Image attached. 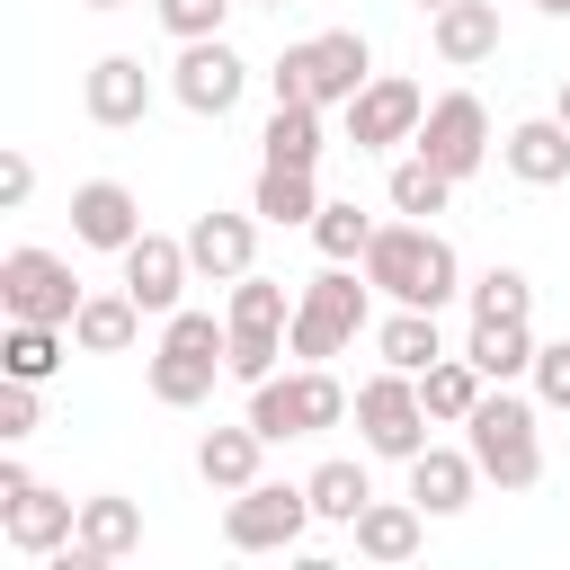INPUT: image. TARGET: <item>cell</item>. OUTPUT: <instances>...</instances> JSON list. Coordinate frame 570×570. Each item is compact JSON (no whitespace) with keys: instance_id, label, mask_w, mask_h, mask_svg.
I'll return each instance as SVG.
<instances>
[{"instance_id":"cell-24","label":"cell","mask_w":570,"mask_h":570,"mask_svg":"<svg viewBox=\"0 0 570 570\" xmlns=\"http://www.w3.org/2000/svg\"><path fill=\"white\" fill-rule=\"evenodd\" d=\"M258 454H267V436H258L249 419H240V428H205V436H196V481L232 499V490L258 481Z\"/></svg>"},{"instance_id":"cell-46","label":"cell","mask_w":570,"mask_h":570,"mask_svg":"<svg viewBox=\"0 0 570 570\" xmlns=\"http://www.w3.org/2000/svg\"><path fill=\"white\" fill-rule=\"evenodd\" d=\"M249 9H294V0H249Z\"/></svg>"},{"instance_id":"cell-5","label":"cell","mask_w":570,"mask_h":570,"mask_svg":"<svg viewBox=\"0 0 570 570\" xmlns=\"http://www.w3.org/2000/svg\"><path fill=\"white\" fill-rule=\"evenodd\" d=\"M356 401H347V383L330 374V365H294V374H267V383H249V428L267 436V445H285V436H321V428H338Z\"/></svg>"},{"instance_id":"cell-21","label":"cell","mask_w":570,"mask_h":570,"mask_svg":"<svg viewBox=\"0 0 570 570\" xmlns=\"http://www.w3.org/2000/svg\"><path fill=\"white\" fill-rule=\"evenodd\" d=\"M214 374H223V356H205V347H178V338H160V347L142 356V392H151L160 410H196V401L214 392Z\"/></svg>"},{"instance_id":"cell-44","label":"cell","mask_w":570,"mask_h":570,"mask_svg":"<svg viewBox=\"0 0 570 570\" xmlns=\"http://www.w3.org/2000/svg\"><path fill=\"white\" fill-rule=\"evenodd\" d=\"M534 9H543V18H570V0H534Z\"/></svg>"},{"instance_id":"cell-39","label":"cell","mask_w":570,"mask_h":570,"mask_svg":"<svg viewBox=\"0 0 570 570\" xmlns=\"http://www.w3.org/2000/svg\"><path fill=\"white\" fill-rule=\"evenodd\" d=\"M36 383H18V374H0V445H27L36 436Z\"/></svg>"},{"instance_id":"cell-45","label":"cell","mask_w":570,"mask_h":570,"mask_svg":"<svg viewBox=\"0 0 570 570\" xmlns=\"http://www.w3.org/2000/svg\"><path fill=\"white\" fill-rule=\"evenodd\" d=\"M80 9H134V0H80Z\"/></svg>"},{"instance_id":"cell-18","label":"cell","mask_w":570,"mask_h":570,"mask_svg":"<svg viewBox=\"0 0 570 570\" xmlns=\"http://www.w3.org/2000/svg\"><path fill=\"white\" fill-rule=\"evenodd\" d=\"M428 45H436V62H445V71H472V62H490V53L508 45V27H499V0H454V9H436V18H428Z\"/></svg>"},{"instance_id":"cell-17","label":"cell","mask_w":570,"mask_h":570,"mask_svg":"<svg viewBox=\"0 0 570 570\" xmlns=\"http://www.w3.org/2000/svg\"><path fill=\"white\" fill-rule=\"evenodd\" d=\"M187 258H196V276H214V285L249 276V267H258V214H196V223H187Z\"/></svg>"},{"instance_id":"cell-36","label":"cell","mask_w":570,"mask_h":570,"mask_svg":"<svg viewBox=\"0 0 570 570\" xmlns=\"http://www.w3.org/2000/svg\"><path fill=\"white\" fill-rule=\"evenodd\" d=\"M285 356H294V347H285V330H232V347H223V374H232V383H267Z\"/></svg>"},{"instance_id":"cell-6","label":"cell","mask_w":570,"mask_h":570,"mask_svg":"<svg viewBox=\"0 0 570 570\" xmlns=\"http://www.w3.org/2000/svg\"><path fill=\"white\" fill-rule=\"evenodd\" d=\"M428 401H419V374H401V365H383V374H365L356 383V436H365V454H383V463H410L419 445H428Z\"/></svg>"},{"instance_id":"cell-40","label":"cell","mask_w":570,"mask_h":570,"mask_svg":"<svg viewBox=\"0 0 570 570\" xmlns=\"http://www.w3.org/2000/svg\"><path fill=\"white\" fill-rule=\"evenodd\" d=\"M27 196H36V160H27V151H0V205L18 214Z\"/></svg>"},{"instance_id":"cell-2","label":"cell","mask_w":570,"mask_h":570,"mask_svg":"<svg viewBox=\"0 0 570 570\" xmlns=\"http://www.w3.org/2000/svg\"><path fill=\"white\" fill-rule=\"evenodd\" d=\"M365 330H374V285H365V267L330 258L312 285H294V321H285L294 365H330V356H347Z\"/></svg>"},{"instance_id":"cell-35","label":"cell","mask_w":570,"mask_h":570,"mask_svg":"<svg viewBox=\"0 0 570 570\" xmlns=\"http://www.w3.org/2000/svg\"><path fill=\"white\" fill-rule=\"evenodd\" d=\"M312 240H321V258H365V240H374V214H356V205H330L321 196V214H312Z\"/></svg>"},{"instance_id":"cell-26","label":"cell","mask_w":570,"mask_h":570,"mask_svg":"<svg viewBox=\"0 0 570 570\" xmlns=\"http://www.w3.org/2000/svg\"><path fill=\"white\" fill-rule=\"evenodd\" d=\"M62 356H71V330L62 321H9L0 330V374H18V383H53Z\"/></svg>"},{"instance_id":"cell-7","label":"cell","mask_w":570,"mask_h":570,"mask_svg":"<svg viewBox=\"0 0 570 570\" xmlns=\"http://www.w3.org/2000/svg\"><path fill=\"white\" fill-rule=\"evenodd\" d=\"M303 525H321L312 517V490L303 481H267V472L249 490H232V508H223V543L232 552H294Z\"/></svg>"},{"instance_id":"cell-8","label":"cell","mask_w":570,"mask_h":570,"mask_svg":"<svg viewBox=\"0 0 570 570\" xmlns=\"http://www.w3.org/2000/svg\"><path fill=\"white\" fill-rule=\"evenodd\" d=\"M0 312H9V321H62V330H71V312H80V276H71V258L18 240V249L0 258Z\"/></svg>"},{"instance_id":"cell-15","label":"cell","mask_w":570,"mask_h":570,"mask_svg":"<svg viewBox=\"0 0 570 570\" xmlns=\"http://www.w3.org/2000/svg\"><path fill=\"white\" fill-rule=\"evenodd\" d=\"M187 276H196V258H187V232H178V240H169V232H142V240L125 249V294H134L151 321H169V312H178Z\"/></svg>"},{"instance_id":"cell-20","label":"cell","mask_w":570,"mask_h":570,"mask_svg":"<svg viewBox=\"0 0 570 570\" xmlns=\"http://www.w3.org/2000/svg\"><path fill=\"white\" fill-rule=\"evenodd\" d=\"M347 543H356V561H410L428 543V508L419 499H365L356 525H347Z\"/></svg>"},{"instance_id":"cell-43","label":"cell","mask_w":570,"mask_h":570,"mask_svg":"<svg viewBox=\"0 0 570 570\" xmlns=\"http://www.w3.org/2000/svg\"><path fill=\"white\" fill-rule=\"evenodd\" d=\"M410 9H419V18H436V9H454V0H410Z\"/></svg>"},{"instance_id":"cell-34","label":"cell","mask_w":570,"mask_h":570,"mask_svg":"<svg viewBox=\"0 0 570 570\" xmlns=\"http://www.w3.org/2000/svg\"><path fill=\"white\" fill-rule=\"evenodd\" d=\"M223 321H232V330H285V321H294V294H285L276 276H258V267H249V276H232Z\"/></svg>"},{"instance_id":"cell-14","label":"cell","mask_w":570,"mask_h":570,"mask_svg":"<svg viewBox=\"0 0 570 570\" xmlns=\"http://www.w3.org/2000/svg\"><path fill=\"white\" fill-rule=\"evenodd\" d=\"M71 534H80V499H62V490H45V481H27V490L0 508V543L27 552V561H53Z\"/></svg>"},{"instance_id":"cell-22","label":"cell","mask_w":570,"mask_h":570,"mask_svg":"<svg viewBox=\"0 0 570 570\" xmlns=\"http://www.w3.org/2000/svg\"><path fill=\"white\" fill-rule=\"evenodd\" d=\"M249 214L258 223H276V232H312V214H321V178L312 169H294V160H258V187H249Z\"/></svg>"},{"instance_id":"cell-23","label":"cell","mask_w":570,"mask_h":570,"mask_svg":"<svg viewBox=\"0 0 570 570\" xmlns=\"http://www.w3.org/2000/svg\"><path fill=\"white\" fill-rule=\"evenodd\" d=\"M142 338V303L116 285V294H80V312H71V347L80 356H125Z\"/></svg>"},{"instance_id":"cell-3","label":"cell","mask_w":570,"mask_h":570,"mask_svg":"<svg viewBox=\"0 0 570 570\" xmlns=\"http://www.w3.org/2000/svg\"><path fill=\"white\" fill-rule=\"evenodd\" d=\"M365 80H374V45H365V27H321V36H303V45H285V53L267 62V89H276V107H285V98L347 107Z\"/></svg>"},{"instance_id":"cell-30","label":"cell","mask_w":570,"mask_h":570,"mask_svg":"<svg viewBox=\"0 0 570 570\" xmlns=\"http://www.w3.org/2000/svg\"><path fill=\"white\" fill-rule=\"evenodd\" d=\"M303 490H312V517H321V525H356V508L374 499V481H365V463H356V454L312 463V481H303Z\"/></svg>"},{"instance_id":"cell-19","label":"cell","mask_w":570,"mask_h":570,"mask_svg":"<svg viewBox=\"0 0 570 570\" xmlns=\"http://www.w3.org/2000/svg\"><path fill=\"white\" fill-rule=\"evenodd\" d=\"M499 160H508L517 187H561L570 178V125L561 116H525V125L499 134Z\"/></svg>"},{"instance_id":"cell-16","label":"cell","mask_w":570,"mask_h":570,"mask_svg":"<svg viewBox=\"0 0 570 570\" xmlns=\"http://www.w3.org/2000/svg\"><path fill=\"white\" fill-rule=\"evenodd\" d=\"M472 490H481V463H472V445H419L410 454V499L428 508V517H463L472 508Z\"/></svg>"},{"instance_id":"cell-1","label":"cell","mask_w":570,"mask_h":570,"mask_svg":"<svg viewBox=\"0 0 570 570\" xmlns=\"http://www.w3.org/2000/svg\"><path fill=\"white\" fill-rule=\"evenodd\" d=\"M365 285L383 294V303H419V312H445L454 294H463V258H454V240L436 232V223H374V240H365Z\"/></svg>"},{"instance_id":"cell-42","label":"cell","mask_w":570,"mask_h":570,"mask_svg":"<svg viewBox=\"0 0 570 570\" xmlns=\"http://www.w3.org/2000/svg\"><path fill=\"white\" fill-rule=\"evenodd\" d=\"M552 116H561V125H570V80H561V98H552Z\"/></svg>"},{"instance_id":"cell-32","label":"cell","mask_w":570,"mask_h":570,"mask_svg":"<svg viewBox=\"0 0 570 570\" xmlns=\"http://www.w3.org/2000/svg\"><path fill=\"white\" fill-rule=\"evenodd\" d=\"M258 151H267V160H294V169H321V107H312V98H285V107L267 116Z\"/></svg>"},{"instance_id":"cell-9","label":"cell","mask_w":570,"mask_h":570,"mask_svg":"<svg viewBox=\"0 0 570 570\" xmlns=\"http://www.w3.org/2000/svg\"><path fill=\"white\" fill-rule=\"evenodd\" d=\"M240 89H249V62H240L223 36H196V45H178V62H169V98H178L187 116L223 125V116L240 107Z\"/></svg>"},{"instance_id":"cell-11","label":"cell","mask_w":570,"mask_h":570,"mask_svg":"<svg viewBox=\"0 0 570 570\" xmlns=\"http://www.w3.org/2000/svg\"><path fill=\"white\" fill-rule=\"evenodd\" d=\"M410 151H428V160H436V169L463 187V178L490 160V107H481L472 89H445V98H428V125H419V142H410Z\"/></svg>"},{"instance_id":"cell-37","label":"cell","mask_w":570,"mask_h":570,"mask_svg":"<svg viewBox=\"0 0 570 570\" xmlns=\"http://www.w3.org/2000/svg\"><path fill=\"white\" fill-rule=\"evenodd\" d=\"M151 18L178 36V45H196V36H223V18H232V0H151Z\"/></svg>"},{"instance_id":"cell-41","label":"cell","mask_w":570,"mask_h":570,"mask_svg":"<svg viewBox=\"0 0 570 570\" xmlns=\"http://www.w3.org/2000/svg\"><path fill=\"white\" fill-rule=\"evenodd\" d=\"M27 481H36V472H27V463H18V454H0V508H9V499H18V490H27Z\"/></svg>"},{"instance_id":"cell-29","label":"cell","mask_w":570,"mask_h":570,"mask_svg":"<svg viewBox=\"0 0 570 570\" xmlns=\"http://www.w3.org/2000/svg\"><path fill=\"white\" fill-rule=\"evenodd\" d=\"M80 543H89L98 561L142 552V508H134L125 490H89V499H80Z\"/></svg>"},{"instance_id":"cell-12","label":"cell","mask_w":570,"mask_h":570,"mask_svg":"<svg viewBox=\"0 0 570 570\" xmlns=\"http://www.w3.org/2000/svg\"><path fill=\"white\" fill-rule=\"evenodd\" d=\"M71 240L125 258V249L142 240V196H134L125 178H80V187H71Z\"/></svg>"},{"instance_id":"cell-10","label":"cell","mask_w":570,"mask_h":570,"mask_svg":"<svg viewBox=\"0 0 570 570\" xmlns=\"http://www.w3.org/2000/svg\"><path fill=\"white\" fill-rule=\"evenodd\" d=\"M428 125V89L401 80V71H374L356 98H347V142L356 151H392V142H419Z\"/></svg>"},{"instance_id":"cell-25","label":"cell","mask_w":570,"mask_h":570,"mask_svg":"<svg viewBox=\"0 0 570 570\" xmlns=\"http://www.w3.org/2000/svg\"><path fill=\"white\" fill-rule=\"evenodd\" d=\"M374 356H383V365H401V374H428V365L445 356V330H436V312H419V303H392V312L374 321Z\"/></svg>"},{"instance_id":"cell-33","label":"cell","mask_w":570,"mask_h":570,"mask_svg":"<svg viewBox=\"0 0 570 570\" xmlns=\"http://www.w3.org/2000/svg\"><path fill=\"white\" fill-rule=\"evenodd\" d=\"M463 303H472V321H534V276L525 267H481L463 285Z\"/></svg>"},{"instance_id":"cell-28","label":"cell","mask_w":570,"mask_h":570,"mask_svg":"<svg viewBox=\"0 0 570 570\" xmlns=\"http://www.w3.org/2000/svg\"><path fill=\"white\" fill-rule=\"evenodd\" d=\"M481 392H490V374H481L472 356H436V365L419 374V401H428L436 428H463V419L481 410Z\"/></svg>"},{"instance_id":"cell-4","label":"cell","mask_w":570,"mask_h":570,"mask_svg":"<svg viewBox=\"0 0 570 570\" xmlns=\"http://www.w3.org/2000/svg\"><path fill=\"white\" fill-rule=\"evenodd\" d=\"M534 410H543V401H525V392L490 383V392H481V410L463 419V445H472L481 481H499L508 499L543 481V428H534Z\"/></svg>"},{"instance_id":"cell-38","label":"cell","mask_w":570,"mask_h":570,"mask_svg":"<svg viewBox=\"0 0 570 570\" xmlns=\"http://www.w3.org/2000/svg\"><path fill=\"white\" fill-rule=\"evenodd\" d=\"M525 383H534V401H543V410H570V338H543Z\"/></svg>"},{"instance_id":"cell-31","label":"cell","mask_w":570,"mask_h":570,"mask_svg":"<svg viewBox=\"0 0 570 570\" xmlns=\"http://www.w3.org/2000/svg\"><path fill=\"white\" fill-rule=\"evenodd\" d=\"M383 196H392V214L428 223V214H445V205H454V178H445V169H436L428 151H401V160H392V187H383Z\"/></svg>"},{"instance_id":"cell-27","label":"cell","mask_w":570,"mask_h":570,"mask_svg":"<svg viewBox=\"0 0 570 570\" xmlns=\"http://www.w3.org/2000/svg\"><path fill=\"white\" fill-rule=\"evenodd\" d=\"M534 321H472V338H463V356L490 374V383H517V374H534Z\"/></svg>"},{"instance_id":"cell-13","label":"cell","mask_w":570,"mask_h":570,"mask_svg":"<svg viewBox=\"0 0 570 570\" xmlns=\"http://www.w3.org/2000/svg\"><path fill=\"white\" fill-rule=\"evenodd\" d=\"M80 116L107 125V134L142 125V116H151V71H142V53H98V62L80 71Z\"/></svg>"}]
</instances>
